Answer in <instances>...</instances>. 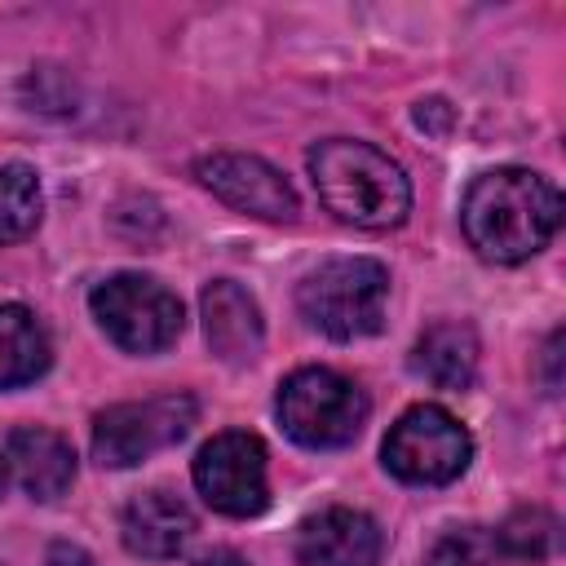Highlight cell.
I'll return each mask as SVG.
<instances>
[{"label": "cell", "instance_id": "obj_1", "mask_svg": "<svg viewBox=\"0 0 566 566\" xmlns=\"http://www.w3.org/2000/svg\"><path fill=\"white\" fill-rule=\"evenodd\" d=\"M562 221V195L531 168H491L473 177L460 203V226L482 261L517 265L535 256Z\"/></svg>", "mask_w": 566, "mask_h": 566}, {"label": "cell", "instance_id": "obj_2", "mask_svg": "<svg viewBox=\"0 0 566 566\" xmlns=\"http://www.w3.org/2000/svg\"><path fill=\"white\" fill-rule=\"evenodd\" d=\"M305 164H310V181H314L323 208L336 221L358 226V230H389V226L407 221L411 181L371 142L327 137V142L310 146Z\"/></svg>", "mask_w": 566, "mask_h": 566}, {"label": "cell", "instance_id": "obj_3", "mask_svg": "<svg viewBox=\"0 0 566 566\" xmlns=\"http://www.w3.org/2000/svg\"><path fill=\"white\" fill-rule=\"evenodd\" d=\"M389 301V270L371 256H332L310 270L296 287V305L310 327L332 340L376 336L385 327Z\"/></svg>", "mask_w": 566, "mask_h": 566}, {"label": "cell", "instance_id": "obj_4", "mask_svg": "<svg viewBox=\"0 0 566 566\" xmlns=\"http://www.w3.org/2000/svg\"><path fill=\"white\" fill-rule=\"evenodd\" d=\"M274 411L292 442L310 451H332L358 438L367 420V394L332 367H301L279 385Z\"/></svg>", "mask_w": 566, "mask_h": 566}, {"label": "cell", "instance_id": "obj_5", "mask_svg": "<svg viewBox=\"0 0 566 566\" xmlns=\"http://www.w3.org/2000/svg\"><path fill=\"white\" fill-rule=\"evenodd\" d=\"M380 460H385V469L398 482H411V486H447V482H455L469 469L473 438H469V429L447 407L420 402V407H407L389 424L385 447H380Z\"/></svg>", "mask_w": 566, "mask_h": 566}, {"label": "cell", "instance_id": "obj_6", "mask_svg": "<svg viewBox=\"0 0 566 566\" xmlns=\"http://www.w3.org/2000/svg\"><path fill=\"white\" fill-rule=\"evenodd\" d=\"M88 310L97 327L128 354H159L181 336V301L150 274H111L93 287Z\"/></svg>", "mask_w": 566, "mask_h": 566}, {"label": "cell", "instance_id": "obj_7", "mask_svg": "<svg viewBox=\"0 0 566 566\" xmlns=\"http://www.w3.org/2000/svg\"><path fill=\"white\" fill-rule=\"evenodd\" d=\"M195 416L199 407L190 394H155L137 402H115L97 411L93 420V460L102 469H133L150 460L155 451L177 447L190 433Z\"/></svg>", "mask_w": 566, "mask_h": 566}, {"label": "cell", "instance_id": "obj_8", "mask_svg": "<svg viewBox=\"0 0 566 566\" xmlns=\"http://www.w3.org/2000/svg\"><path fill=\"white\" fill-rule=\"evenodd\" d=\"M195 486L199 495L226 517H256L270 504L265 482V442L248 429H226L208 438L195 455Z\"/></svg>", "mask_w": 566, "mask_h": 566}, {"label": "cell", "instance_id": "obj_9", "mask_svg": "<svg viewBox=\"0 0 566 566\" xmlns=\"http://www.w3.org/2000/svg\"><path fill=\"white\" fill-rule=\"evenodd\" d=\"M195 177L234 212H248L261 221H292L301 212L292 181L274 164H265L261 155L217 150V155H203L195 164Z\"/></svg>", "mask_w": 566, "mask_h": 566}, {"label": "cell", "instance_id": "obj_10", "mask_svg": "<svg viewBox=\"0 0 566 566\" xmlns=\"http://www.w3.org/2000/svg\"><path fill=\"white\" fill-rule=\"evenodd\" d=\"M385 535L363 509H318L296 531V562L301 566H380Z\"/></svg>", "mask_w": 566, "mask_h": 566}, {"label": "cell", "instance_id": "obj_11", "mask_svg": "<svg viewBox=\"0 0 566 566\" xmlns=\"http://www.w3.org/2000/svg\"><path fill=\"white\" fill-rule=\"evenodd\" d=\"M199 310H203V340L221 363L243 367L261 354L265 345L261 310L234 279H212L199 296Z\"/></svg>", "mask_w": 566, "mask_h": 566}, {"label": "cell", "instance_id": "obj_12", "mask_svg": "<svg viewBox=\"0 0 566 566\" xmlns=\"http://www.w3.org/2000/svg\"><path fill=\"white\" fill-rule=\"evenodd\" d=\"M4 464L9 478L31 495V500H57L75 482V451L62 433L44 424H18L4 438Z\"/></svg>", "mask_w": 566, "mask_h": 566}, {"label": "cell", "instance_id": "obj_13", "mask_svg": "<svg viewBox=\"0 0 566 566\" xmlns=\"http://www.w3.org/2000/svg\"><path fill=\"white\" fill-rule=\"evenodd\" d=\"M195 535V513L181 495L172 491H142L128 509H124V544L137 557L150 562H168L186 548V539Z\"/></svg>", "mask_w": 566, "mask_h": 566}, {"label": "cell", "instance_id": "obj_14", "mask_svg": "<svg viewBox=\"0 0 566 566\" xmlns=\"http://www.w3.org/2000/svg\"><path fill=\"white\" fill-rule=\"evenodd\" d=\"M411 371L438 389H469L478 376V332L464 318H438L411 349Z\"/></svg>", "mask_w": 566, "mask_h": 566}, {"label": "cell", "instance_id": "obj_15", "mask_svg": "<svg viewBox=\"0 0 566 566\" xmlns=\"http://www.w3.org/2000/svg\"><path fill=\"white\" fill-rule=\"evenodd\" d=\"M49 358L53 345L44 323L27 305H0V394L40 380L49 371Z\"/></svg>", "mask_w": 566, "mask_h": 566}, {"label": "cell", "instance_id": "obj_16", "mask_svg": "<svg viewBox=\"0 0 566 566\" xmlns=\"http://www.w3.org/2000/svg\"><path fill=\"white\" fill-rule=\"evenodd\" d=\"M44 195L31 164H4L0 168V243H18L40 226Z\"/></svg>", "mask_w": 566, "mask_h": 566}, {"label": "cell", "instance_id": "obj_17", "mask_svg": "<svg viewBox=\"0 0 566 566\" xmlns=\"http://www.w3.org/2000/svg\"><path fill=\"white\" fill-rule=\"evenodd\" d=\"M553 544H557V517L548 509H517L495 531V548L517 562H539L553 553Z\"/></svg>", "mask_w": 566, "mask_h": 566}, {"label": "cell", "instance_id": "obj_18", "mask_svg": "<svg viewBox=\"0 0 566 566\" xmlns=\"http://www.w3.org/2000/svg\"><path fill=\"white\" fill-rule=\"evenodd\" d=\"M482 562H486V539L478 531H447L424 557V566H482Z\"/></svg>", "mask_w": 566, "mask_h": 566}, {"label": "cell", "instance_id": "obj_19", "mask_svg": "<svg viewBox=\"0 0 566 566\" xmlns=\"http://www.w3.org/2000/svg\"><path fill=\"white\" fill-rule=\"evenodd\" d=\"M44 566H93V557H88L80 544H66V539H57V544L49 548Z\"/></svg>", "mask_w": 566, "mask_h": 566}, {"label": "cell", "instance_id": "obj_20", "mask_svg": "<svg viewBox=\"0 0 566 566\" xmlns=\"http://www.w3.org/2000/svg\"><path fill=\"white\" fill-rule=\"evenodd\" d=\"M190 566H248V557L234 548H203L199 557H190Z\"/></svg>", "mask_w": 566, "mask_h": 566}, {"label": "cell", "instance_id": "obj_21", "mask_svg": "<svg viewBox=\"0 0 566 566\" xmlns=\"http://www.w3.org/2000/svg\"><path fill=\"white\" fill-rule=\"evenodd\" d=\"M4 486H9V464H4V451H0V495H4Z\"/></svg>", "mask_w": 566, "mask_h": 566}]
</instances>
